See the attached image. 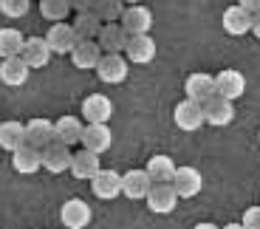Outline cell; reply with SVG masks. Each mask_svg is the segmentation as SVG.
Wrapping results in <instances>:
<instances>
[{
	"label": "cell",
	"mask_w": 260,
	"mask_h": 229,
	"mask_svg": "<svg viewBox=\"0 0 260 229\" xmlns=\"http://www.w3.org/2000/svg\"><path fill=\"white\" fill-rule=\"evenodd\" d=\"M99 167H102V164H99L96 153H91V150H85V147H82L79 153H74V156H71V167H68V170H71L79 181H91V178L96 176Z\"/></svg>",
	"instance_id": "d4e9b609"
},
{
	"label": "cell",
	"mask_w": 260,
	"mask_h": 229,
	"mask_svg": "<svg viewBox=\"0 0 260 229\" xmlns=\"http://www.w3.org/2000/svg\"><path fill=\"white\" fill-rule=\"evenodd\" d=\"M28 74H31V68L23 62V57H6L3 62H0V79H3V85H12V88H20L26 85Z\"/></svg>",
	"instance_id": "ffe728a7"
},
{
	"label": "cell",
	"mask_w": 260,
	"mask_h": 229,
	"mask_svg": "<svg viewBox=\"0 0 260 229\" xmlns=\"http://www.w3.org/2000/svg\"><path fill=\"white\" fill-rule=\"evenodd\" d=\"M223 229H243V223H226Z\"/></svg>",
	"instance_id": "74e56055"
},
{
	"label": "cell",
	"mask_w": 260,
	"mask_h": 229,
	"mask_svg": "<svg viewBox=\"0 0 260 229\" xmlns=\"http://www.w3.org/2000/svg\"><path fill=\"white\" fill-rule=\"evenodd\" d=\"M173 122L178 124V130H201L204 124V108L201 105H195V102H189V99H184V102H178L176 111H173Z\"/></svg>",
	"instance_id": "5bb4252c"
},
{
	"label": "cell",
	"mask_w": 260,
	"mask_h": 229,
	"mask_svg": "<svg viewBox=\"0 0 260 229\" xmlns=\"http://www.w3.org/2000/svg\"><path fill=\"white\" fill-rule=\"evenodd\" d=\"M122 54L133 66H147V62L156 59V40L150 37V34H133V37H127Z\"/></svg>",
	"instance_id": "3957f363"
},
{
	"label": "cell",
	"mask_w": 260,
	"mask_h": 229,
	"mask_svg": "<svg viewBox=\"0 0 260 229\" xmlns=\"http://www.w3.org/2000/svg\"><path fill=\"white\" fill-rule=\"evenodd\" d=\"M124 43H127V34L119 23H102L96 34V46L102 48V54H122Z\"/></svg>",
	"instance_id": "ac0fdd59"
},
{
	"label": "cell",
	"mask_w": 260,
	"mask_h": 229,
	"mask_svg": "<svg viewBox=\"0 0 260 229\" xmlns=\"http://www.w3.org/2000/svg\"><path fill=\"white\" fill-rule=\"evenodd\" d=\"M119 26L124 28L127 37H133V34H150V28H153V12L147 6H142V3L124 6L122 17H119Z\"/></svg>",
	"instance_id": "7a4b0ae2"
},
{
	"label": "cell",
	"mask_w": 260,
	"mask_h": 229,
	"mask_svg": "<svg viewBox=\"0 0 260 229\" xmlns=\"http://www.w3.org/2000/svg\"><path fill=\"white\" fill-rule=\"evenodd\" d=\"M46 43L51 48V54H71V48L77 46V34H74L71 23H54L46 34Z\"/></svg>",
	"instance_id": "2e32d148"
},
{
	"label": "cell",
	"mask_w": 260,
	"mask_h": 229,
	"mask_svg": "<svg viewBox=\"0 0 260 229\" xmlns=\"http://www.w3.org/2000/svg\"><path fill=\"white\" fill-rule=\"evenodd\" d=\"M54 142V122L51 119H43V116H34L26 122V144L43 150L46 144Z\"/></svg>",
	"instance_id": "d6986e66"
},
{
	"label": "cell",
	"mask_w": 260,
	"mask_h": 229,
	"mask_svg": "<svg viewBox=\"0 0 260 229\" xmlns=\"http://www.w3.org/2000/svg\"><path fill=\"white\" fill-rule=\"evenodd\" d=\"M23 43H26V37L17 31V28H0V59L6 57H17L20 48H23Z\"/></svg>",
	"instance_id": "f1b7e54d"
},
{
	"label": "cell",
	"mask_w": 260,
	"mask_h": 229,
	"mask_svg": "<svg viewBox=\"0 0 260 229\" xmlns=\"http://www.w3.org/2000/svg\"><path fill=\"white\" fill-rule=\"evenodd\" d=\"M82 116L88 124H108L113 116V102L105 93H91L82 99Z\"/></svg>",
	"instance_id": "8fae6325"
},
{
	"label": "cell",
	"mask_w": 260,
	"mask_h": 229,
	"mask_svg": "<svg viewBox=\"0 0 260 229\" xmlns=\"http://www.w3.org/2000/svg\"><path fill=\"white\" fill-rule=\"evenodd\" d=\"M150 184L153 181H150V176L144 170H127L122 176V195H127L130 201H144Z\"/></svg>",
	"instance_id": "603a6c76"
},
{
	"label": "cell",
	"mask_w": 260,
	"mask_h": 229,
	"mask_svg": "<svg viewBox=\"0 0 260 229\" xmlns=\"http://www.w3.org/2000/svg\"><path fill=\"white\" fill-rule=\"evenodd\" d=\"M20 144H26V124L17 122V119L0 122V147L6 153H14Z\"/></svg>",
	"instance_id": "484cf974"
},
{
	"label": "cell",
	"mask_w": 260,
	"mask_h": 229,
	"mask_svg": "<svg viewBox=\"0 0 260 229\" xmlns=\"http://www.w3.org/2000/svg\"><path fill=\"white\" fill-rule=\"evenodd\" d=\"M215 91H218V96L235 102L238 96L246 93V77L238 68H223L221 74H215Z\"/></svg>",
	"instance_id": "52a82bcc"
},
{
	"label": "cell",
	"mask_w": 260,
	"mask_h": 229,
	"mask_svg": "<svg viewBox=\"0 0 260 229\" xmlns=\"http://www.w3.org/2000/svg\"><path fill=\"white\" fill-rule=\"evenodd\" d=\"M91 218H93V212L82 198L65 201L62 210H59V221H62V226H68V229H85L88 223H91Z\"/></svg>",
	"instance_id": "7c38bea8"
},
{
	"label": "cell",
	"mask_w": 260,
	"mask_h": 229,
	"mask_svg": "<svg viewBox=\"0 0 260 229\" xmlns=\"http://www.w3.org/2000/svg\"><path fill=\"white\" fill-rule=\"evenodd\" d=\"M102 57V48L96 46V40H77V46L71 48V62L79 71H93Z\"/></svg>",
	"instance_id": "e0dca14e"
},
{
	"label": "cell",
	"mask_w": 260,
	"mask_h": 229,
	"mask_svg": "<svg viewBox=\"0 0 260 229\" xmlns=\"http://www.w3.org/2000/svg\"><path fill=\"white\" fill-rule=\"evenodd\" d=\"M91 12L96 14L102 23H119V17H122V12H124V3L122 0H96Z\"/></svg>",
	"instance_id": "f546056e"
},
{
	"label": "cell",
	"mask_w": 260,
	"mask_h": 229,
	"mask_svg": "<svg viewBox=\"0 0 260 229\" xmlns=\"http://www.w3.org/2000/svg\"><path fill=\"white\" fill-rule=\"evenodd\" d=\"M238 6H243V9H246V12H257V9H260V0H238Z\"/></svg>",
	"instance_id": "e575fe53"
},
{
	"label": "cell",
	"mask_w": 260,
	"mask_h": 229,
	"mask_svg": "<svg viewBox=\"0 0 260 229\" xmlns=\"http://www.w3.org/2000/svg\"><path fill=\"white\" fill-rule=\"evenodd\" d=\"M40 14L51 23H62L71 14V3L68 0H40Z\"/></svg>",
	"instance_id": "4dcf8cb0"
},
{
	"label": "cell",
	"mask_w": 260,
	"mask_h": 229,
	"mask_svg": "<svg viewBox=\"0 0 260 229\" xmlns=\"http://www.w3.org/2000/svg\"><path fill=\"white\" fill-rule=\"evenodd\" d=\"M20 57L28 68H46L48 59H51V48H48L46 37H26V43L20 48Z\"/></svg>",
	"instance_id": "9a60e30c"
},
{
	"label": "cell",
	"mask_w": 260,
	"mask_h": 229,
	"mask_svg": "<svg viewBox=\"0 0 260 229\" xmlns=\"http://www.w3.org/2000/svg\"><path fill=\"white\" fill-rule=\"evenodd\" d=\"M204 122L212 124V127H226V124H232L235 119V105H232V99H223L215 93L209 102H204Z\"/></svg>",
	"instance_id": "9c48e42d"
},
{
	"label": "cell",
	"mask_w": 260,
	"mask_h": 229,
	"mask_svg": "<svg viewBox=\"0 0 260 229\" xmlns=\"http://www.w3.org/2000/svg\"><path fill=\"white\" fill-rule=\"evenodd\" d=\"M249 31H252L254 37H260V9L252 14V28H249Z\"/></svg>",
	"instance_id": "d590c367"
},
{
	"label": "cell",
	"mask_w": 260,
	"mask_h": 229,
	"mask_svg": "<svg viewBox=\"0 0 260 229\" xmlns=\"http://www.w3.org/2000/svg\"><path fill=\"white\" fill-rule=\"evenodd\" d=\"M71 147H65V144L59 142H51L46 144L43 150H40V161H43V170L54 173V176H59V173H65L68 167H71Z\"/></svg>",
	"instance_id": "ba28073f"
},
{
	"label": "cell",
	"mask_w": 260,
	"mask_h": 229,
	"mask_svg": "<svg viewBox=\"0 0 260 229\" xmlns=\"http://www.w3.org/2000/svg\"><path fill=\"white\" fill-rule=\"evenodd\" d=\"M71 28H74V34H77V40H96L99 28H102V20L93 12H79L77 20L71 23Z\"/></svg>",
	"instance_id": "83f0119b"
},
{
	"label": "cell",
	"mask_w": 260,
	"mask_h": 229,
	"mask_svg": "<svg viewBox=\"0 0 260 229\" xmlns=\"http://www.w3.org/2000/svg\"><path fill=\"white\" fill-rule=\"evenodd\" d=\"M91 190L102 201H113L116 195H122V176L116 170H102L99 167L96 176L91 178Z\"/></svg>",
	"instance_id": "4fadbf2b"
},
{
	"label": "cell",
	"mask_w": 260,
	"mask_h": 229,
	"mask_svg": "<svg viewBox=\"0 0 260 229\" xmlns=\"http://www.w3.org/2000/svg\"><path fill=\"white\" fill-rule=\"evenodd\" d=\"M12 167L20 173V176H34V173L43 167V161H40V150L31 147V144H20L17 150L12 153Z\"/></svg>",
	"instance_id": "7402d4cb"
},
{
	"label": "cell",
	"mask_w": 260,
	"mask_h": 229,
	"mask_svg": "<svg viewBox=\"0 0 260 229\" xmlns=\"http://www.w3.org/2000/svg\"><path fill=\"white\" fill-rule=\"evenodd\" d=\"M79 144H82L85 150L96 153V156H102L105 150H111L113 144V133L108 124H85L82 127V136H79Z\"/></svg>",
	"instance_id": "30bf717a"
},
{
	"label": "cell",
	"mask_w": 260,
	"mask_h": 229,
	"mask_svg": "<svg viewBox=\"0 0 260 229\" xmlns=\"http://www.w3.org/2000/svg\"><path fill=\"white\" fill-rule=\"evenodd\" d=\"M144 173L150 176V181H153V184H164V181H170V178H173L176 164H173V158H170V156H161V153H158V156L147 158Z\"/></svg>",
	"instance_id": "4316f807"
},
{
	"label": "cell",
	"mask_w": 260,
	"mask_h": 229,
	"mask_svg": "<svg viewBox=\"0 0 260 229\" xmlns=\"http://www.w3.org/2000/svg\"><path fill=\"white\" fill-rule=\"evenodd\" d=\"M184 93H187L189 102H195V105H204V102H209V99L215 96V77L212 74H189L187 82H184Z\"/></svg>",
	"instance_id": "8992f818"
},
{
	"label": "cell",
	"mask_w": 260,
	"mask_h": 229,
	"mask_svg": "<svg viewBox=\"0 0 260 229\" xmlns=\"http://www.w3.org/2000/svg\"><path fill=\"white\" fill-rule=\"evenodd\" d=\"M28 6H31V0H0V12L6 14V17H12V20L26 17Z\"/></svg>",
	"instance_id": "1f68e13d"
},
{
	"label": "cell",
	"mask_w": 260,
	"mask_h": 229,
	"mask_svg": "<svg viewBox=\"0 0 260 229\" xmlns=\"http://www.w3.org/2000/svg\"><path fill=\"white\" fill-rule=\"evenodd\" d=\"M249 28H252V12H246V9L238 6V3L223 12V31L226 34L243 37V34H249Z\"/></svg>",
	"instance_id": "44dd1931"
},
{
	"label": "cell",
	"mask_w": 260,
	"mask_h": 229,
	"mask_svg": "<svg viewBox=\"0 0 260 229\" xmlns=\"http://www.w3.org/2000/svg\"><path fill=\"white\" fill-rule=\"evenodd\" d=\"M144 201H147L150 212H156V215H170V212L176 210L178 195H176V190L170 187V181H164V184H150Z\"/></svg>",
	"instance_id": "5b68a950"
},
{
	"label": "cell",
	"mask_w": 260,
	"mask_h": 229,
	"mask_svg": "<svg viewBox=\"0 0 260 229\" xmlns=\"http://www.w3.org/2000/svg\"><path fill=\"white\" fill-rule=\"evenodd\" d=\"M170 187L176 190L178 198H195L204 187V178L195 167L184 164V167H176V173H173V178H170Z\"/></svg>",
	"instance_id": "277c9868"
},
{
	"label": "cell",
	"mask_w": 260,
	"mask_h": 229,
	"mask_svg": "<svg viewBox=\"0 0 260 229\" xmlns=\"http://www.w3.org/2000/svg\"><path fill=\"white\" fill-rule=\"evenodd\" d=\"M82 127L85 124L79 122L77 116H59L57 122H54V142L65 144V147H74V144H79Z\"/></svg>",
	"instance_id": "cb8c5ba5"
},
{
	"label": "cell",
	"mask_w": 260,
	"mask_h": 229,
	"mask_svg": "<svg viewBox=\"0 0 260 229\" xmlns=\"http://www.w3.org/2000/svg\"><path fill=\"white\" fill-rule=\"evenodd\" d=\"M257 136H260V133H257Z\"/></svg>",
	"instance_id": "ab89813d"
},
{
	"label": "cell",
	"mask_w": 260,
	"mask_h": 229,
	"mask_svg": "<svg viewBox=\"0 0 260 229\" xmlns=\"http://www.w3.org/2000/svg\"><path fill=\"white\" fill-rule=\"evenodd\" d=\"M192 229H218L215 223H209V221H204V223H198V226H192Z\"/></svg>",
	"instance_id": "8d00e7d4"
},
{
	"label": "cell",
	"mask_w": 260,
	"mask_h": 229,
	"mask_svg": "<svg viewBox=\"0 0 260 229\" xmlns=\"http://www.w3.org/2000/svg\"><path fill=\"white\" fill-rule=\"evenodd\" d=\"M68 3H71V9H74V12H91V9H93V3H96V0H68Z\"/></svg>",
	"instance_id": "836d02e7"
},
{
	"label": "cell",
	"mask_w": 260,
	"mask_h": 229,
	"mask_svg": "<svg viewBox=\"0 0 260 229\" xmlns=\"http://www.w3.org/2000/svg\"><path fill=\"white\" fill-rule=\"evenodd\" d=\"M124 6H133V3H142V0H122Z\"/></svg>",
	"instance_id": "f35d334b"
},
{
	"label": "cell",
	"mask_w": 260,
	"mask_h": 229,
	"mask_svg": "<svg viewBox=\"0 0 260 229\" xmlns=\"http://www.w3.org/2000/svg\"><path fill=\"white\" fill-rule=\"evenodd\" d=\"M127 66L130 62L124 59V54H102L93 71H96V77L105 85H119V82L127 79V71H130Z\"/></svg>",
	"instance_id": "6da1fadb"
},
{
	"label": "cell",
	"mask_w": 260,
	"mask_h": 229,
	"mask_svg": "<svg viewBox=\"0 0 260 229\" xmlns=\"http://www.w3.org/2000/svg\"><path fill=\"white\" fill-rule=\"evenodd\" d=\"M243 229H260V207H249L243 212Z\"/></svg>",
	"instance_id": "d6a6232c"
}]
</instances>
